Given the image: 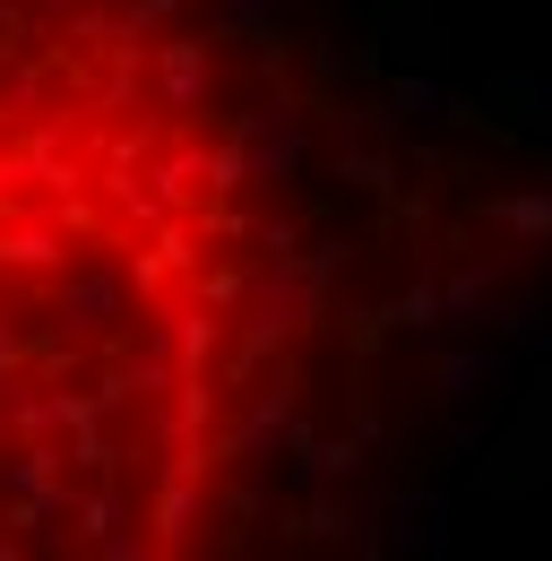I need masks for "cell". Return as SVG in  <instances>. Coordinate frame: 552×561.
Here are the masks:
<instances>
[{
	"label": "cell",
	"mask_w": 552,
	"mask_h": 561,
	"mask_svg": "<svg viewBox=\"0 0 552 561\" xmlns=\"http://www.w3.org/2000/svg\"><path fill=\"white\" fill-rule=\"evenodd\" d=\"M294 233L199 0H0V561L207 545Z\"/></svg>",
	"instance_id": "1"
}]
</instances>
